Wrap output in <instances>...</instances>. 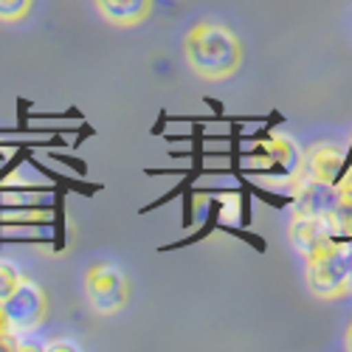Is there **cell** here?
I'll list each match as a JSON object with an SVG mask.
<instances>
[{
    "label": "cell",
    "instance_id": "6da1fadb",
    "mask_svg": "<svg viewBox=\"0 0 352 352\" xmlns=\"http://www.w3.org/2000/svg\"><path fill=\"white\" fill-rule=\"evenodd\" d=\"M184 54L189 68L203 79H226L243 63L237 34L212 20H203L189 28L184 40Z\"/></svg>",
    "mask_w": 352,
    "mask_h": 352
},
{
    "label": "cell",
    "instance_id": "30bf717a",
    "mask_svg": "<svg viewBox=\"0 0 352 352\" xmlns=\"http://www.w3.org/2000/svg\"><path fill=\"white\" fill-rule=\"evenodd\" d=\"M32 0H0V23H17L28 14Z\"/></svg>",
    "mask_w": 352,
    "mask_h": 352
},
{
    "label": "cell",
    "instance_id": "8fae6325",
    "mask_svg": "<svg viewBox=\"0 0 352 352\" xmlns=\"http://www.w3.org/2000/svg\"><path fill=\"white\" fill-rule=\"evenodd\" d=\"M23 279V274L14 268V262L9 259H0V302H3L9 293L14 290V285Z\"/></svg>",
    "mask_w": 352,
    "mask_h": 352
},
{
    "label": "cell",
    "instance_id": "9a60e30c",
    "mask_svg": "<svg viewBox=\"0 0 352 352\" xmlns=\"http://www.w3.org/2000/svg\"><path fill=\"white\" fill-rule=\"evenodd\" d=\"M346 349H352V324H349V330H346Z\"/></svg>",
    "mask_w": 352,
    "mask_h": 352
},
{
    "label": "cell",
    "instance_id": "9c48e42d",
    "mask_svg": "<svg viewBox=\"0 0 352 352\" xmlns=\"http://www.w3.org/2000/svg\"><path fill=\"white\" fill-rule=\"evenodd\" d=\"M94 3L107 23L122 25V28L144 23L153 9V0H94Z\"/></svg>",
    "mask_w": 352,
    "mask_h": 352
},
{
    "label": "cell",
    "instance_id": "4fadbf2b",
    "mask_svg": "<svg viewBox=\"0 0 352 352\" xmlns=\"http://www.w3.org/2000/svg\"><path fill=\"white\" fill-rule=\"evenodd\" d=\"M3 333H9V327H6V318H3V307H0V336Z\"/></svg>",
    "mask_w": 352,
    "mask_h": 352
},
{
    "label": "cell",
    "instance_id": "3957f363",
    "mask_svg": "<svg viewBox=\"0 0 352 352\" xmlns=\"http://www.w3.org/2000/svg\"><path fill=\"white\" fill-rule=\"evenodd\" d=\"M0 307H3V318L9 330L17 336H28L45 321L48 299H45V290L37 282L23 276L9 296L0 302Z\"/></svg>",
    "mask_w": 352,
    "mask_h": 352
},
{
    "label": "cell",
    "instance_id": "52a82bcc",
    "mask_svg": "<svg viewBox=\"0 0 352 352\" xmlns=\"http://www.w3.org/2000/svg\"><path fill=\"white\" fill-rule=\"evenodd\" d=\"M338 192H341L338 184L316 181V178H307V175H302L296 197H293V209H296V214L330 217L333 220V212L338 206Z\"/></svg>",
    "mask_w": 352,
    "mask_h": 352
},
{
    "label": "cell",
    "instance_id": "ba28073f",
    "mask_svg": "<svg viewBox=\"0 0 352 352\" xmlns=\"http://www.w3.org/2000/svg\"><path fill=\"white\" fill-rule=\"evenodd\" d=\"M344 146L338 144H313L302 153V175L327 184H341L344 178Z\"/></svg>",
    "mask_w": 352,
    "mask_h": 352
},
{
    "label": "cell",
    "instance_id": "5b68a950",
    "mask_svg": "<svg viewBox=\"0 0 352 352\" xmlns=\"http://www.w3.org/2000/svg\"><path fill=\"white\" fill-rule=\"evenodd\" d=\"M245 164L268 172L271 178L293 181V178H299L302 175V150H299V144L293 138L279 133V135H271L268 141L256 144V150L248 153Z\"/></svg>",
    "mask_w": 352,
    "mask_h": 352
},
{
    "label": "cell",
    "instance_id": "277c9868",
    "mask_svg": "<svg viewBox=\"0 0 352 352\" xmlns=\"http://www.w3.org/2000/svg\"><path fill=\"white\" fill-rule=\"evenodd\" d=\"M85 293L99 316H113L127 305L130 285H127V276L116 265L99 262V265H94L85 274Z\"/></svg>",
    "mask_w": 352,
    "mask_h": 352
},
{
    "label": "cell",
    "instance_id": "7a4b0ae2",
    "mask_svg": "<svg viewBox=\"0 0 352 352\" xmlns=\"http://www.w3.org/2000/svg\"><path fill=\"white\" fill-rule=\"evenodd\" d=\"M307 287L318 299H338L352 290V240L338 237L321 254L307 259Z\"/></svg>",
    "mask_w": 352,
    "mask_h": 352
},
{
    "label": "cell",
    "instance_id": "5bb4252c",
    "mask_svg": "<svg viewBox=\"0 0 352 352\" xmlns=\"http://www.w3.org/2000/svg\"><path fill=\"white\" fill-rule=\"evenodd\" d=\"M341 181H344V184H349V186H352V166H349V169H346V175H344V178H341Z\"/></svg>",
    "mask_w": 352,
    "mask_h": 352
},
{
    "label": "cell",
    "instance_id": "7c38bea8",
    "mask_svg": "<svg viewBox=\"0 0 352 352\" xmlns=\"http://www.w3.org/2000/svg\"><path fill=\"white\" fill-rule=\"evenodd\" d=\"M45 349H76V344H71V341H54V344H45Z\"/></svg>",
    "mask_w": 352,
    "mask_h": 352
},
{
    "label": "cell",
    "instance_id": "8992f818",
    "mask_svg": "<svg viewBox=\"0 0 352 352\" xmlns=\"http://www.w3.org/2000/svg\"><path fill=\"white\" fill-rule=\"evenodd\" d=\"M338 240L336 223L330 217H307V214H293L290 223V245L305 259L321 254L327 245Z\"/></svg>",
    "mask_w": 352,
    "mask_h": 352
}]
</instances>
